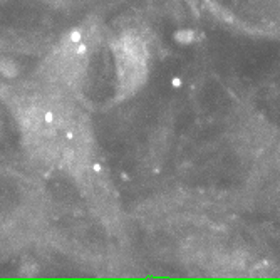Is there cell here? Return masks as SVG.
Returning <instances> with one entry per match:
<instances>
[{
	"label": "cell",
	"mask_w": 280,
	"mask_h": 280,
	"mask_svg": "<svg viewBox=\"0 0 280 280\" xmlns=\"http://www.w3.org/2000/svg\"><path fill=\"white\" fill-rule=\"evenodd\" d=\"M19 73V67L12 59H0V74L5 77H15Z\"/></svg>",
	"instance_id": "6da1fadb"
},
{
	"label": "cell",
	"mask_w": 280,
	"mask_h": 280,
	"mask_svg": "<svg viewBox=\"0 0 280 280\" xmlns=\"http://www.w3.org/2000/svg\"><path fill=\"white\" fill-rule=\"evenodd\" d=\"M21 272L24 275H35L37 274V265H35L34 262H27L25 265L21 269Z\"/></svg>",
	"instance_id": "7a4b0ae2"
}]
</instances>
